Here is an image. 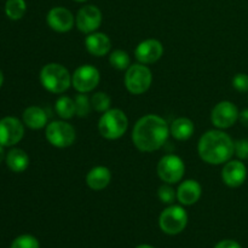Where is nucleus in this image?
<instances>
[{
    "label": "nucleus",
    "instance_id": "nucleus-31",
    "mask_svg": "<svg viewBox=\"0 0 248 248\" xmlns=\"http://www.w3.org/2000/svg\"><path fill=\"white\" fill-rule=\"evenodd\" d=\"M215 248H241L239 242L234 241V240H223V241L218 242Z\"/></svg>",
    "mask_w": 248,
    "mask_h": 248
},
{
    "label": "nucleus",
    "instance_id": "nucleus-12",
    "mask_svg": "<svg viewBox=\"0 0 248 248\" xmlns=\"http://www.w3.org/2000/svg\"><path fill=\"white\" fill-rule=\"evenodd\" d=\"M102 23V12L94 5L81 7L77 15V27L85 34H91L99 28Z\"/></svg>",
    "mask_w": 248,
    "mask_h": 248
},
{
    "label": "nucleus",
    "instance_id": "nucleus-21",
    "mask_svg": "<svg viewBox=\"0 0 248 248\" xmlns=\"http://www.w3.org/2000/svg\"><path fill=\"white\" fill-rule=\"evenodd\" d=\"M170 133L178 140H186L193 136L194 124L188 118H178L170 126Z\"/></svg>",
    "mask_w": 248,
    "mask_h": 248
},
{
    "label": "nucleus",
    "instance_id": "nucleus-7",
    "mask_svg": "<svg viewBox=\"0 0 248 248\" xmlns=\"http://www.w3.org/2000/svg\"><path fill=\"white\" fill-rule=\"evenodd\" d=\"M46 140L56 148L70 147L75 142L77 132L70 124L65 121H52L45 131Z\"/></svg>",
    "mask_w": 248,
    "mask_h": 248
},
{
    "label": "nucleus",
    "instance_id": "nucleus-18",
    "mask_svg": "<svg viewBox=\"0 0 248 248\" xmlns=\"http://www.w3.org/2000/svg\"><path fill=\"white\" fill-rule=\"evenodd\" d=\"M111 181V173L108 167L96 166L87 173L86 184L92 190H103Z\"/></svg>",
    "mask_w": 248,
    "mask_h": 248
},
{
    "label": "nucleus",
    "instance_id": "nucleus-33",
    "mask_svg": "<svg viewBox=\"0 0 248 248\" xmlns=\"http://www.w3.org/2000/svg\"><path fill=\"white\" fill-rule=\"evenodd\" d=\"M6 159V155H5V150L2 145H0V164L2 162V160Z\"/></svg>",
    "mask_w": 248,
    "mask_h": 248
},
{
    "label": "nucleus",
    "instance_id": "nucleus-11",
    "mask_svg": "<svg viewBox=\"0 0 248 248\" xmlns=\"http://www.w3.org/2000/svg\"><path fill=\"white\" fill-rule=\"evenodd\" d=\"M24 136L23 124L14 116H6L0 120V145L11 147L17 144Z\"/></svg>",
    "mask_w": 248,
    "mask_h": 248
},
{
    "label": "nucleus",
    "instance_id": "nucleus-24",
    "mask_svg": "<svg viewBox=\"0 0 248 248\" xmlns=\"http://www.w3.org/2000/svg\"><path fill=\"white\" fill-rule=\"evenodd\" d=\"M109 63L118 70H127L131 65V60L127 52L124 50H115L109 56Z\"/></svg>",
    "mask_w": 248,
    "mask_h": 248
},
{
    "label": "nucleus",
    "instance_id": "nucleus-15",
    "mask_svg": "<svg viewBox=\"0 0 248 248\" xmlns=\"http://www.w3.org/2000/svg\"><path fill=\"white\" fill-rule=\"evenodd\" d=\"M222 178L223 182L230 188L241 186L247 178L246 166L240 160H229L223 167Z\"/></svg>",
    "mask_w": 248,
    "mask_h": 248
},
{
    "label": "nucleus",
    "instance_id": "nucleus-4",
    "mask_svg": "<svg viewBox=\"0 0 248 248\" xmlns=\"http://www.w3.org/2000/svg\"><path fill=\"white\" fill-rule=\"evenodd\" d=\"M128 126V119L121 109H109L98 121V131L107 140L123 137Z\"/></svg>",
    "mask_w": 248,
    "mask_h": 248
},
{
    "label": "nucleus",
    "instance_id": "nucleus-20",
    "mask_svg": "<svg viewBox=\"0 0 248 248\" xmlns=\"http://www.w3.org/2000/svg\"><path fill=\"white\" fill-rule=\"evenodd\" d=\"M6 164L12 172L21 173V172L26 171L28 167L29 157L24 150L14 148L6 154Z\"/></svg>",
    "mask_w": 248,
    "mask_h": 248
},
{
    "label": "nucleus",
    "instance_id": "nucleus-32",
    "mask_svg": "<svg viewBox=\"0 0 248 248\" xmlns=\"http://www.w3.org/2000/svg\"><path fill=\"white\" fill-rule=\"evenodd\" d=\"M239 120L241 121L242 125L248 127V109H245V110H242L241 113H240Z\"/></svg>",
    "mask_w": 248,
    "mask_h": 248
},
{
    "label": "nucleus",
    "instance_id": "nucleus-22",
    "mask_svg": "<svg viewBox=\"0 0 248 248\" xmlns=\"http://www.w3.org/2000/svg\"><path fill=\"white\" fill-rule=\"evenodd\" d=\"M56 111L62 119H72L73 116L77 115V108H75V102L70 97L61 96L56 101Z\"/></svg>",
    "mask_w": 248,
    "mask_h": 248
},
{
    "label": "nucleus",
    "instance_id": "nucleus-27",
    "mask_svg": "<svg viewBox=\"0 0 248 248\" xmlns=\"http://www.w3.org/2000/svg\"><path fill=\"white\" fill-rule=\"evenodd\" d=\"M11 248H39V241L31 235H21L14 240Z\"/></svg>",
    "mask_w": 248,
    "mask_h": 248
},
{
    "label": "nucleus",
    "instance_id": "nucleus-13",
    "mask_svg": "<svg viewBox=\"0 0 248 248\" xmlns=\"http://www.w3.org/2000/svg\"><path fill=\"white\" fill-rule=\"evenodd\" d=\"M46 22L50 28L55 31L65 33L74 27L75 18L69 10L62 6H57L48 11L47 16H46Z\"/></svg>",
    "mask_w": 248,
    "mask_h": 248
},
{
    "label": "nucleus",
    "instance_id": "nucleus-35",
    "mask_svg": "<svg viewBox=\"0 0 248 248\" xmlns=\"http://www.w3.org/2000/svg\"><path fill=\"white\" fill-rule=\"evenodd\" d=\"M136 248H154V247L149 246V245H140V246H138V247H136Z\"/></svg>",
    "mask_w": 248,
    "mask_h": 248
},
{
    "label": "nucleus",
    "instance_id": "nucleus-8",
    "mask_svg": "<svg viewBox=\"0 0 248 248\" xmlns=\"http://www.w3.org/2000/svg\"><path fill=\"white\" fill-rule=\"evenodd\" d=\"M186 166L183 160L177 155H165L157 164V174L167 184H174L183 178Z\"/></svg>",
    "mask_w": 248,
    "mask_h": 248
},
{
    "label": "nucleus",
    "instance_id": "nucleus-30",
    "mask_svg": "<svg viewBox=\"0 0 248 248\" xmlns=\"http://www.w3.org/2000/svg\"><path fill=\"white\" fill-rule=\"evenodd\" d=\"M235 154L239 159H248V140H240L235 142Z\"/></svg>",
    "mask_w": 248,
    "mask_h": 248
},
{
    "label": "nucleus",
    "instance_id": "nucleus-25",
    "mask_svg": "<svg viewBox=\"0 0 248 248\" xmlns=\"http://www.w3.org/2000/svg\"><path fill=\"white\" fill-rule=\"evenodd\" d=\"M91 104L92 108L96 109L97 111H99V113H106L110 108L111 99L106 92H96L91 97Z\"/></svg>",
    "mask_w": 248,
    "mask_h": 248
},
{
    "label": "nucleus",
    "instance_id": "nucleus-2",
    "mask_svg": "<svg viewBox=\"0 0 248 248\" xmlns=\"http://www.w3.org/2000/svg\"><path fill=\"white\" fill-rule=\"evenodd\" d=\"M198 152L207 164L222 165L229 161L235 154V142L222 130H211L200 138Z\"/></svg>",
    "mask_w": 248,
    "mask_h": 248
},
{
    "label": "nucleus",
    "instance_id": "nucleus-10",
    "mask_svg": "<svg viewBox=\"0 0 248 248\" xmlns=\"http://www.w3.org/2000/svg\"><path fill=\"white\" fill-rule=\"evenodd\" d=\"M239 109L232 102L223 101L215 106L211 114V120L216 127L224 130L234 126L239 120Z\"/></svg>",
    "mask_w": 248,
    "mask_h": 248
},
{
    "label": "nucleus",
    "instance_id": "nucleus-29",
    "mask_svg": "<svg viewBox=\"0 0 248 248\" xmlns=\"http://www.w3.org/2000/svg\"><path fill=\"white\" fill-rule=\"evenodd\" d=\"M232 86L239 92H248V75L239 73L232 79Z\"/></svg>",
    "mask_w": 248,
    "mask_h": 248
},
{
    "label": "nucleus",
    "instance_id": "nucleus-28",
    "mask_svg": "<svg viewBox=\"0 0 248 248\" xmlns=\"http://www.w3.org/2000/svg\"><path fill=\"white\" fill-rule=\"evenodd\" d=\"M157 196H159L160 201L162 203H169V205H172L174 201V199L177 198V191H174V189L172 188L170 184H164L159 188L157 190Z\"/></svg>",
    "mask_w": 248,
    "mask_h": 248
},
{
    "label": "nucleus",
    "instance_id": "nucleus-36",
    "mask_svg": "<svg viewBox=\"0 0 248 248\" xmlns=\"http://www.w3.org/2000/svg\"><path fill=\"white\" fill-rule=\"evenodd\" d=\"M75 1H79V2H84V1H86V0H75Z\"/></svg>",
    "mask_w": 248,
    "mask_h": 248
},
{
    "label": "nucleus",
    "instance_id": "nucleus-3",
    "mask_svg": "<svg viewBox=\"0 0 248 248\" xmlns=\"http://www.w3.org/2000/svg\"><path fill=\"white\" fill-rule=\"evenodd\" d=\"M40 82L44 89L52 93H63L72 85V75L60 63H48L41 69Z\"/></svg>",
    "mask_w": 248,
    "mask_h": 248
},
{
    "label": "nucleus",
    "instance_id": "nucleus-23",
    "mask_svg": "<svg viewBox=\"0 0 248 248\" xmlns=\"http://www.w3.org/2000/svg\"><path fill=\"white\" fill-rule=\"evenodd\" d=\"M27 11V5L24 0H7L5 4V12L10 19H21Z\"/></svg>",
    "mask_w": 248,
    "mask_h": 248
},
{
    "label": "nucleus",
    "instance_id": "nucleus-6",
    "mask_svg": "<svg viewBox=\"0 0 248 248\" xmlns=\"http://www.w3.org/2000/svg\"><path fill=\"white\" fill-rule=\"evenodd\" d=\"M188 223V215L182 206L171 205L160 215V229L169 235H177L183 232Z\"/></svg>",
    "mask_w": 248,
    "mask_h": 248
},
{
    "label": "nucleus",
    "instance_id": "nucleus-17",
    "mask_svg": "<svg viewBox=\"0 0 248 248\" xmlns=\"http://www.w3.org/2000/svg\"><path fill=\"white\" fill-rule=\"evenodd\" d=\"M85 46L91 55L96 56V57H102L110 51L111 41L107 34L93 31L86 36Z\"/></svg>",
    "mask_w": 248,
    "mask_h": 248
},
{
    "label": "nucleus",
    "instance_id": "nucleus-26",
    "mask_svg": "<svg viewBox=\"0 0 248 248\" xmlns=\"http://www.w3.org/2000/svg\"><path fill=\"white\" fill-rule=\"evenodd\" d=\"M75 102V108H77V115L80 116V118H84V116H87L91 111L92 104L91 99L87 97L86 93H81L79 92V94H77L74 98Z\"/></svg>",
    "mask_w": 248,
    "mask_h": 248
},
{
    "label": "nucleus",
    "instance_id": "nucleus-34",
    "mask_svg": "<svg viewBox=\"0 0 248 248\" xmlns=\"http://www.w3.org/2000/svg\"><path fill=\"white\" fill-rule=\"evenodd\" d=\"M2 82H4V75H2V72L0 70V87H1Z\"/></svg>",
    "mask_w": 248,
    "mask_h": 248
},
{
    "label": "nucleus",
    "instance_id": "nucleus-19",
    "mask_svg": "<svg viewBox=\"0 0 248 248\" xmlns=\"http://www.w3.org/2000/svg\"><path fill=\"white\" fill-rule=\"evenodd\" d=\"M23 123L33 130H40L47 124V115L40 107H29L23 113Z\"/></svg>",
    "mask_w": 248,
    "mask_h": 248
},
{
    "label": "nucleus",
    "instance_id": "nucleus-16",
    "mask_svg": "<svg viewBox=\"0 0 248 248\" xmlns=\"http://www.w3.org/2000/svg\"><path fill=\"white\" fill-rule=\"evenodd\" d=\"M202 194V188L200 183L194 179L184 181L177 189V199L182 205L190 206L198 202Z\"/></svg>",
    "mask_w": 248,
    "mask_h": 248
},
{
    "label": "nucleus",
    "instance_id": "nucleus-5",
    "mask_svg": "<svg viewBox=\"0 0 248 248\" xmlns=\"http://www.w3.org/2000/svg\"><path fill=\"white\" fill-rule=\"evenodd\" d=\"M153 75L145 64L138 63L128 67L125 75V86L133 94H142L150 87Z\"/></svg>",
    "mask_w": 248,
    "mask_h": 248
},
{
    "label": "nucleus",
    "instance_id": "nucleus-9",
    "mask_svg": "<svg viewBox=\"0 0 248 248\" xmlns=\"http://www.w3.org/2000/svg\"><path fill=\"white\" fill-rule=\"evenodd\" d=\"M101 75L97 68L91 64L80 65L72 75V85L78 92L87 93L93 91L98 85Z\"/></svg>",
    "mask_w": 248,
    "mask_h": 248
},
{
    "label": "nucleus",
    "instance_id": "nucleus-1",
    "mask_svg": "<svg viewBox=\"0 0 248 248\" xmlns=\"http://www.w3.org/2000/svg\"><path fill=\"white\" fill-rule=\"evenodd\" d=\"M170 136V127L159 115L149 114L136 123L132 131V140L138 150L152 153L160 149Z\"/></svg>",
    "mask_w": 248,
    "mask_h": 248
},
{
    "label": "nucleus",
    "instance_id": "nucleus-14",
    "mask_svg": "<svg viewBox=\"0 0 248 248\" xmlns=\"http://www.w3.org/2000/svg\"><path fill=\"white\" fill-rule=\"evenodd\" d=\"M135 55L142 64H152L159 61L164 55V46L156 39H147L138 44Z\"/></svg>",
    "mask_w": 248,
    "mask_h": 248
}]
</instances>
